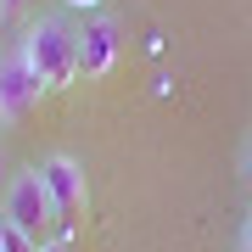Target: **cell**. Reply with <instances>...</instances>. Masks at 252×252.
Returning a JSON list of instances; mask_svg holds the SVG:
<instances>
[{
    "label": "cell",
    "mask_w": 252,
    "mask_h": 252,
    "mask_svg": "<svg viewBox=\"0 0 252 252\" xmlns=\"http://www.w3.org/2000/svg\"><path fill=\"white\" fill-rule=\"evenodd\" d=\"M0 219H11L34 247H45L51 241V230H56V207L45 196V180H39V168H28V174H11V185H6V196H0Z\"/></svg>",
    "instance_id": "3"
},
{
    "label": "cell",
    "mask_w": 252,
    "mask_h": 252,
    "mask_svg": "<svg viewBox=\"0 0 252 252\" xmlns=\"http://www.w3.org/2000/svg\"><path fill=\"white\" fill-rule=\"evenodd\" d=\"M124 56V23L118 17H90L79 28V73L84 79H107Z\"/></svg>",
    "instance_id": "5"
},
{
    "label": "cell",
    "mask_w": 252,
    "mask_h": 252,
    "mask_svg": "<svg viewBox=\"0 0 252 252\" xmlns=\"http://www.w3.org/2000/svg\"><path fill=\"white\" fill-rule=\"evenodd\" d=\"M0 247H6V252H39V247L28 241V235H23L17 224H11V219H0Z\"/></svg>",
    "instance_id": "6"
},
{
    "label": "cell",
    "mask_w": 252,
    "mask_h": 252,
    "mask_svg": "<svg viewBox=\"0 0 252 252\" xmlns=\"http://www.w3.org/2000/svg\"><path fill=\"white\" fill-rule=\"evenodd\" d=\"M0 252H6V247H0Z\"/></svg>",
    "instance_id": "13"
},
{
    "label": "cell",
    "mask_w": 252,
    "mask_h": 252,
    "mask_svg": "<svg viewBox=\"0 0 252 252\" xmlns=\"http://www.w3.org/2000/svg\"><path fill=\"white\" fill-rule=\"evenodd\" d=\"M23 11V0H0V17H17Z\"/></svg>",
    "instance_id": "10"
},
{
    "label": "cell",
    "mask_w": 252,
    "mask_h": 252,
    "mask_svg": "<svg viewBox=\"0 0 252 252\" xmlns=\"http://www.w3.org/2000/svg\"><path fill=\"white\" fill-rule=\"evenodd\" d=\"M6 185H11V174H6V157H0V196H6Z\"/></svg>",
    "instance_id": "11"
},
{
    "label": "cell",
    "mask_w": 252,
    "mask_h": 252,
    "mask_svg": "<svg viewBox=\"0 0 252 252\" xmlns=\"http://www.w3.org/2000/svg\"><path fill=\"white\" fill-rule=\"evenodd\" d=\"M241 174H247V185H252V140H247V152H241Z\"/></svg>",
    "instance_id": "8"
},
{
    "label": "cell",
    "mask_w": 252,
    "mask_h": 252,
    "mask_svg": "<svg viewBox=\"0 0 252 252\" xmlns=\"http://www.w3.org/2000/svg\"><path fill=\"white\" fill-rule=\"evenodd\" d=\"M17 56L28 62V73H34L45 90H67V84L79 79V28L67 23V11H39V17L23 28Z\"/></svg>",
    "instance_id": "1"
},
{
    "label": "cell",
    "mask_w": 252,
    "mask_h": 252,
    "mask_svg": "<svg viewBox=\"0 0 252 252\" xmlns=\"http://www.w3.org/2000/svg\"><path fill=\"white\" fill-rule=\"evenodd\" d=\"M241 252H252V213H247V224H241Z\"/></svg>",
    "instance_id": "9"
},
{
    "label": "cell",
    "mask_w": 252,
    "mask_h": 252,
    "mask_svg": "<svg viewBox=\"0 0 252 252\" xmlns=\"http://www.w3.org/2000/svg\"><path fill=\"white\" fill-rule=\"evenodd\" d=\"M45 95H51V90L28 73V62L17 56V45L0 51V129H6V124H23Z\"/></svg>",
    "instance_id": "4"
},
{
    "label": "cell",
    "mask_w": 252,
    "mask_h": 252,
    "mask_svg": "<svg viewBox=\"0 0 252 252\" xmlns=\"http://www.w3.org/2000/svg\"><path fill=\"white\" fill-rule=\"evenodd\" d=\"M39 252H67V247H62V241H45V247H39Z\"/></svg>",
    "instance_id": "12"
},
{
    "label": "cell",
    "mask_w": 252,
    "mask_h": 252,
    "mask_svg": "<svg viewBox=\"0 0 252 252\" xmlns=\"http://www.w3.org/2000/svg\"><path fill=\"white\" fill-rule=\"evenodd\" d=\"M62 6H67V11H95L101 0H62Z\"/></svg>",
    "instance_id": "7"
},
{
    "label": "cell",
    "mask_w": 252,
    "mask_h": 252,
    "mask_svg": "<svg viewBox=\"0 0 252 252\" xmlns=\"http://www.w3.org/2000/svg\"><path fill=\"white\" fill-rule=\"evenodd\" d=\"M39 180H45V196L56 207V241L73 247V235L84 224V207H90V180H84V162L67 152H51L39 162Z\"/></svg>",
    "instance_id": "2"
}]
</instances>
